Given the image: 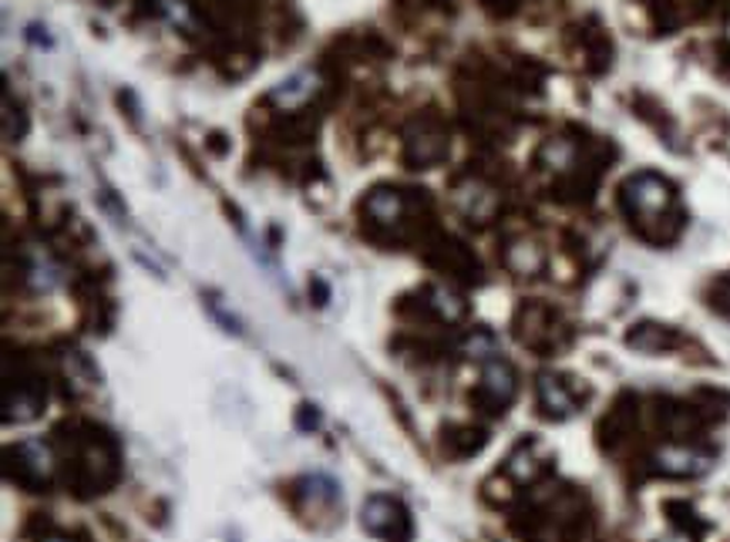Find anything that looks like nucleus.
Masks as SVG:
<instances>
[{
  "label": "nucleus",
  "instance_id": "obj_15",
  "mask_svg": "<svg viewBox=\"0 0 730 542\" xmlns=\"http://www.w3.org/2000/svg\"><path fill=\"white\" fill-rule=\"evenodd\" d=\"M313 424H317V411L307 408V411L300 414V428H313Z\"/></svg>",
  "mask_w": 730,
  "mask_h": 542
},
{
  "label": "nucleus",
  "instance_id": "obj_12",
  "mask_svg": "<svg viewBox=\"0 0 730 542\" xmlns=\"http://www.w3.org/2000/svg\"><path fill=\"white\" fill-rule=\"evenodd\" d=\"M368 212L374 215L378 223H391V220H398V212H401V199H398L394 192L381 189V192H374V195H371V202H368Z\"/></svg>",
  "mask_w": 730,
  "mask_h": 542
},
{
  "label": "nucleus",
  "instance_id": "obj_16",
  "mask_svg": "<svg viewBox=\"0 0 730 542\" xmlns=\"http://www.w3.org/2000/svg\"><path fill=\"white\" fill-rule=\"evenodd\" d=\"M41 542H74L71 535H44Z\"/></svg>",
  "mask_w": 730,
  "mask_h": 542
},
{
  "label": "nucleus",
  "instance_id": "obj_14",
  "mask_svg": "<svg viewBox=\"0 0 730 542\" xmlns=\"http://www.w3.org/2000/svg\"><path fill=\"white\" fill-rule=\"evenodd\" d=\"M464 351H468L471 358H492V354H496V338H492V334H478V338L468 341Z\"/></svg>",
  "mask_w": 730,
  "mask_h": 542
},
{
  "label": "nucleus",
  "instance_id": "obj_5",
  "mask_svg": "<svg viewBox=\"0 0 730 542\" xmlns=\"http://www.w3.org/2000/svg\"><path fill=\"white\" fill-rule=\"evenodd\" d=\"M710 465H713V455L700 452V449H690V445H663L653 455V472L670 475V479H697Z\"/></svg>",
  "mask_w": 730,
  "mask_h": 542
},
{
  "label": "nucleus",
  "instance_id": "obj_10",
  "mask_svg": "<svg viewBox=\"0 0 730 542\" xmlns=\"http://www.w3.org/2000/svg\"><path fill=\"white\" fill-rule=\"evenodd\" d=\"M313 88H317V78H313V74H297V78L283 81V88L273 91V101L293 108V104H300L307 94H313Z\"/></svg>",
  "mask_w": 730,
  "mask_h": 542
},
{
  "label": "nucleus",
  "instance_id": "obj_7",
  "mask_svg": "<svg viewBox=\"0 0 730 542\" xmlns=\"http://www.w3.org/2000/svg\"><path fill=\"white\" fill-rule=\"evenodd\" d=\"M41 408H44V388L38 381H21L18 388L8 384V394H4L8 424H28L41 414Z\"/></svg>",
  "mask_w": 730,
  "mask_h": 542
},
{
  "label": "nucleus",
  "instance_id": "obj_4",
  "mask_svg": "<svg viewBox=\"0 0 730 542\" xmlns=\"http://www.w3.org/2000/svg\"><path fill=\"white\" fill-rule=\"evenodd\" d=\"M54 472L51 445L44 442H21L8 449V479L24 489H44Z\"/></svg>",
  "mask_w": 730,
  "mask_h": 542
},
{
  "label": "nucleus",
  "instance_id": "obj_1",
  "mask_svg": "<svg viewBox=\"0 0 730 542\" xmlns=\"http://www.w3.org/2000/svg\"><path fill=\"white\" fill-rule=\"evenodd\" d=\"M673 202H677L673 185L663 175H657V172H640V175H633L623 185V205H627V212L633 215V220L640 223L647 240H653V233H657L653 227L667 223Z\"/></svg>",
  "mask_w": 730,
  "mask_h": 542
},
{
  "label": "nucleus",
  "instance_id": "obj_9",
  "mask_svg": "<svg viewBox=\"0 0 730 542\" xmlns=\"http://www.w3.org/2000/svg\"><path fill=\"white\" fill-rule=\"evenodd\" d=\"M536 452H539V445L536 442H526V445H519L516 449V455L509 459V465H506V472L516 479V482H532L542 469H546V462H539L536 459Z\"/></svg>",
  "mask_w": 730,
  "mask_h": 542
},
{
  "label": "nucleus",
  "instance_id": "obj_3",
  "mask_svg": "<svg viewBox=\"0 0 730 542\" xmlns=\"http://www.w3.org/2000/svg\"><path fill=\"white\" fill-rule=\"evenodd\" d=\"M363 529H368L374 539L384 542H411L414 539V519L404 509V502L391 499V495H371L360 509Z\"/></svg>",
  "mask_w": 730,
  "mask_h": 542
},
{
  "label": "nucleus",
  "instance_id": "obj_2",
  "mask_svg": "<svg viewBox=\"0 0 730 542\" xmlns=\"http://www.w3.org/2000/svg\"><path fill=\"white\" fill-rule=\"evenodd\" d=\"M114 479H118L114 442L104 431L91 428V435L78 442V452H74V485L81 489V495H94V492H108Z\"/></svg>",
  "mask_w": 730,
  "mask_h": 542
},
{
  "label": "nucleus",
  "instance_id": "obj_11",
  "mask_svg": "<svg viewBox=\"0 0 730 542\" xmlns=\"http://www.w3.org/2000/svg\"><path fill=\"white\" fill-rule=\"evenodd\" d=\"M670 334L667 331H660L657 323H643L640 331H633L630 334V344L633 348H640V351H647V354H657V351H663V348H670Z\"/></svg>",
  "mask_w": 730,
  "mask_h": 542
},
{
  "label": "nucleus",
  "instance_id": "obj_13",
  "mask_svg": "<svg viewBox=\"0 0 730 542\" xmlns=\"http://www.w3.org/2000/svg\"><path fill=\"white\" fill-rule=\"evenodd\" d=\"M431 297H434V307H438L441 320H451V323H454V320H461V313H464V303H461L454 293H448V290H441V287H438Z\"/></svg>",
  "mask_w": 730,
  "mask_h": 542
},
{
  "label": "nucleus",
  "instance_id": "obj_6",
  "mask_svg": "<svg viewBox=\"0 0 730 542\" xmlns=\"http://www.w3.org/2000/svg\"><path fill=\"white\" fill-rule=\"evenodd\" d=\"M512 398H516V371L506 361L489 358V361H484V368H481L478 401L489 411H506Z\"/></svg>",
  "mask_w": 730,
  "mask_h": 542
},
{
  "label": "nucleus",
  "instance_id": "obj_8",
  "mask_svg": "<svg viewBox=\"0 0 730 542\" xmlns=\"http://www.w3.org/2000/svg\"><path fill=\"white\" fill-rule=\"evenodd\" d=\"M539 408H542L546 418L562 421V418H569V414H576V408H579V394L569 388L566 378L542 374V378H539Z\"/></svg>",
  "mask_w": 730,
  "mask_h": 542
}]
</instances>
